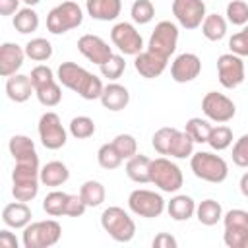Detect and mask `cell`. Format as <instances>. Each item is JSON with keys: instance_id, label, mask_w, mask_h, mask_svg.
Returning a JSON list of instances; mask_svg holds the SVG:
<instances>
[{"instance_id": "obj_30", "label": "cell", "mask_w": 248, "mask_h": 248, "mask_svg": "<svg viewBox=\"0 0 248 248\" xmlns=\"http://www.w3.org/2000/svg\"><path fill=\"white\" fill-rule=\"evenodd\" d=\"M79 196H81V200L85 202L87 207H97L105 202L107 192H105V186L99 180H85L79 188Z\"/></svg>"}, {"instance_id": "obj_43", "label": "cell", "mask_w": 248, "mask_h": 248, "mask_svg": "<svg viewBox=\"0 0 248 248\" xmlns=\"http://www.w3.org/2000/svg\"><path fill=\"white\" fill-rule=\"evenodd\" d=\"M112 145L116 147V151L122 155V159H130L138 153V141L132 134H118L112 140Z\"/></svg>"}, {"instance_id": "obj_41", "label": "cell", "mask_w": 248, "mask_h": 248, "mask_svg": "<svg viewBox=\"0 0 248 248\" xmlns=\"http://www.w3.org/2000/svg\"><path fill=\"white\" fill-rule=\"evenodd\" d=\"M227 21L232 25H246L248 23V4L244 0H231L227 4Z\"/></svg>"}, {"instance_id": "obj_22", "label": "cell", "mask_w": 248, "mask_h": 248, "mask_svg": "<svg viewBox=\"0 0 248 248\" xmlns=\"http://www.w3.org/2000/svg\"><path fill=\"white\" fill-rule=\"evenodd\" d=\"M87 16L99 21H112L122 12V0H87L85 2Z\"/></svg>"}, {"instance_id": "obj_50", "label": "cell", "mask_w": 248, "mask_h": 248, "mask_svg": "<svg viewBox=\"0 0 248 248\" xmlns=\"http://www.w3.org/2000/svg\"><path fill=\"white\" fill-rule=\"evenodd\" d=\"M21 0H0V14L2 16H16L21 8H19Z\"/></svg>"}, {"instance_id": "obj_42", "label": "cell", "mask_w": 248, "mask_h": 248, "mask_svg": "<svg viewBox=\"0 0 248 248\" xmlns=\"http://www.w3.org/2000/svg\"><path fill=\"white\" fill-rule=\"evenodd\" d=\"M99 68H101L103 78H107V79H118L124 74V70H126V62H124V56L122 54H112Z\"/></svg>"}, {"instance_id": "obj_35", "label": "cell", "mask_w": 248, "mask_h": 248, "mask_svg": "<svg viewBox=\"0 0 248 248\" xmlns=\"http://www.w3.org/2000/svg\"><path fill=\"white\" fill-rule=\"evenodd\" d=\"M122 155L116 151V147L110 143H103L97 151V163L101 169H107V170H112V169H118L122 165Z\"/></svg>"}, {"instance_id": "obj_12", "label": "cell", "mask_w": 248, "mask_h": 248, "mask_svg": "<svg viewBox=\"0 0 248 248\" xmlns=\"http://www.w3.org/2000/svg\"><path fill=\"white\" fill-rule=\"evenodd\" d=\"M217 76H219V83L225 89H234L238 87L244 78H246V70H244V62L242 56L232 54V52H225L217 58Z\"/></svg>"}, {"instance_id": "obj_10", "label": "cell", "mask_w": 248, "mask_h": 248, "mask_svg": "<svg viewBox=\"0 0 248 248\" xmlns=\"http://www.w3.org/2000/svg\"><path fill=\"white\" fill-rule=\"evenodd\" d=\"M202 110H203L207 120L217 122V124H225V122L234 118L236 105L227 95H223V93L207 91L203 95V99H202Z\"/></svg>"}, {"instance_id": "obj_21", "label": "cell", "mask_w": 248, "mask_h": 248, "mask_svg": "<svg viewBox=\"0 0 248 248\" xmlns=\"http://www.w3.org/2000/svg\"><path fill=\"white\" fill-rule=\"evenodd\" d=\"M31 93H35L33 81L25 74H14L6 79V95L14 103H25Z\"/></svg>"}, {"instance_id": "obj_29", "label": "cell", "mask_w": 248, "mask_h": 248, "mask_svg": "<svg viewBox=\"0 0 248 248\" xmlns=\"http://www.w3.org/2000/svg\"><path fill=\"white\" fill-rule=\"evenodd\" d=\"M12 23H14L16 31H17V33H21V35L33 33V31H37V27H39V14H37L31 6L21 8V10L14 16Z\"/></svg>"}, {"instance_id": "obj_38", "label": "cell", "mask_w": 248, "mask_h": 248, "mask_svg": "<svg viewBox=\"0 0 248 248\" xmlns=\"http://www.w3.org/2000/svg\"><path fill=\"white\" fill-rule=\"evenodd\" d=\"M130 16L134 23L145 25L155 17V6L151 4V0H134L130 8Z\"/></svg>"}, {"instance_id": "obj_5", "label": "cell", "mask_w": 248, "mask_h": 248, "mask_svg": "<svg viewBox=\"0 0 248 248\" xmlns=\"http://www.w3.org/2000/svg\"><path fill=\"white\" fill-rule=\"evenodd\" d=\"M81 21H83L81 8L76 2L66 0V2H60L58 6H54L48 12V16H46V29L52 35H64L70 29L79 27Z\"/></svg>"}, {"instance_id": "obj_17", "label": "cell", "mask_w": 248, "mask_h": 248, "mask_svg": "<svg viewBox=\"0 0 248 248\" xmlns=\"http://www.w3.org/2000/svg\"><path fill=\"white\" fill-rule=\"evenodd\" d=\"M167 64H169V58L167 56H163V54H159L155 50H149V48L147 50H141L140 54L134 56V68L145 79L159 78L165 72Z\"/></svg>"}, {"instance_id": "obj_45", "label": "cell", "mask_w": 248, "mask_h": 248, "mask_svg": "<svg viewBox=\"0 0 248 248\" xmlns=\"http://www.w3.org/2000/svg\"><path fill=\"white\" fill-rule=\"evenodd\" d=\"M232 163L240 169H248V134H242L232 145Z\"/></svg>"}, {"instance_id": "obj_26", "label": "cell", "mask_w": 248, "mask_h": 248, "mask_svg": "<svg viewBox=\"0 0 248 248\" xmlns=\"http://www.w3.org/2000/svg\"><path fill=\"white\" fill-rule=\"evenodd\" d=\"M223 215H225L223 207H221V203L217 200L207 198V200H203V202H200L196 205V219L205 227L217 225L219 221H223Z\"/></svg>"}, {"instance_id": "obj_8", "label": "cell", "mask_w": 248, "mask_h": 248, "mask_svg": "<svg viewBox=\"0 0 248 248\" xmlns=\"http://www.w3.org/2000/svg\"><path fill=\"white\" fill-rule=\"evenodd\" d=\"M223 242L229 248H248V211L231 209L223 215Z\"/></svg>"}, {"instance_id": "obj_48", "label": "cell", "mask_w": 248, "mask_h": 248, "mask_svg": "<svg viewBox=\"0 0 248 248\" xmlns=\"http://www.w3.org/2000/svg\"><path fill=\"white\" fill-rule=\"evenodd\" d=\"M85 209H87V205L81 200V196L79 194H70L68 203H66V215L68 217H81L85 213Z\"/></svg>"}, {"instance_id": "obj_47", "label": "cell", "mask_w": 248, "mask_h": 248, "mask_svg": "<svg viewBox=\"0 0 248 248\" xmlns=\"http://www.w3.org/2000/svg\"><path fill=\"white\" fill-rule=\"evenodd\" d=\"M229 50L238 56H248V25L229 39Z\"/></svg>"}, {"instance_id": "obj_6", "label": "cell", "mask_w": 248, "mask_h": 248, "mask_svg": "<svg viewBox=\"0 0 248 248\" xmlns=\"http://www.w3.org/2000/svg\"><path fill=\"white\" fill-rule=\"evenodd\" d=\"M151 184H155L161 192H169V194L178 192L184 184L180 167L170 159H167L165 155L151 159Z\"/></svg>"}, {"instance_id": "obj_44", "label": "cell", "mask_w": 248, "mask_h": 248, "mask_svg": "<svg viewBox=\"0 0 248 248\" xmlns=\"http://www.w3.org/2000/svg\"><path fill=\"white\" fill-rule=\"evenodd\" d=\"M39 182L41 180H37V182H23V184H14L12 186V196L17 200V202H31V200H35L37 198V194H39Z\"/></svg>"}, {"instance_id": "obj_46", "label": "cell", "mask_w": 248, "mask_h": 248, "mask_svg": "<svg viewBox=\"0 0 248 248\" xmlns=\"http://www.w3.org/2000/svg\"><path fill=\"white\" fill-rule=\"evenodd\" d=\"M29 78H31V81H33V87H35V89H39V87H43V85H46V83L56 81L54 72H52L48 66H45V64L35 66V68L31 70Z\"/></svg>"}, {"instance_id": "obj_53", "label": "cell", "mask_w": 248, "mask_h": 248, "mask_svg": "<svg viewBox=\"0 0 248 248\" xmlns=\"http://www.w3.org/2000/svg\"><path fill=\"white\" fill-rule=\"evenodd\" d=\"M21 2H23V4H27V6H31V8H33V6H37V4H39V2H41V0H21Z\"/></svg>"}, {"instance_id": "obj_1", "label": "cell", "mask_w": 248, "mask_h": 248, "mask_svg": "<svg viewBox=\"0 0 248 248\" xmlns=\"http://www.w3.org/2000/svg\"><path fill=\"white\" fill-rule=\"evenodd\" d=\"M56 79L60 85L76 91L85 101H95L103 93V81L95 74L78 66L76 62H62L56 70Z\"/></svg>"}, {"instance_id": "obj_52", "label": "cell", "mask_w": 248, "mask_h": 248, "mask_svg": "<svg viewBox=\"0 0 248 248\" xmlns=\"http://www.w3.org/2000/svg\"><path fill=\"white\" fill-rule=\"evenodd\" d=\"M238 188H240V194H242L244 198H248V172H244V174L240 176Z\"/></svg>"}, {"instance_id": "obj_16", "label": "cell", "mask_w": 248, "mask_h": 248, "mask_svg": "<svg viewBox=\"0 0 248 248\" xmlns=\"http://www.w3.org/2000/svg\"><path fill=\"white\" fill-rule=\"evenodd\" d=\"M78 50H79L89 62H93V64H97V66L105 64V62L114 54L112 48H110L99 35H91V33L81 35V37L78 39Z\"/></svg>"}, {"instance_id": "obj_40", "label": "cell", "mask_w": 248, "mask_h": 248, "mask_svg": "<svg viewBox=\"0 0 248 248\" xmlns=\"http://www.w3.org/2000/svg\"><path fill=\"white\" fill-rule=\"evenodd\" d=\"M70 134L76 140H87L95 134V122L89 116H74L70 120Z\"/></svg>"}, {"instance_id": "obj_3", "label": "cell", "mask_w": 248, "mask_h": 248, "mask_svg": "<svg viewBox=\"0 0 248 248\" xmlns=\"http://www.w3.org/2000/svg\"><path fill=\"white\" fill-rule=\"evenodd\" d=\"M101 227L116 242H130L136 234V223L128 211L118 205H110L101 213Z\"/></svg>"}, {"instance_id": "obj_4", "label": "cell", "mask_w": 248, "mask_h": 248, "mask_svg": "<svg viewBox=\"0 0 248 248\" xmlns=\"http://www.w3.org/2000/svg\"><path fill=\"white\" fill-rule=\"evenodd\" d=\"M62 236V227L54 219L29 223L21 232V242L25 248H50Z\"/></svg>"}, {"instance_id": "obj_33", "label": "cell", "mask_w": 248, "mask_h": 248, "mask_svg": "<svg viewBox=\"0 0 248 248\" xmlns=\"http://www.w3.org/2000/svg\"><path fill=\"white\" fill-rule=\"evenodd\" d=\"M211 128H213V126L209 124V120L194 116V118H190V120L186 122L184 132L194 140V143H207V138H209Z\"/></svg>"}, {"instance_id": "obj_49", "label": "cell", "mask_w": 248, "mask_h": 248, "mask_svg": "<svg viewBox=\"0 0 248 248\" xmlns=\"http://www.w3.org/2000/svg\"><path fill=\"white\" fill-rule=\"evenodd\" d=\"M153 248H176L178 246V242H176V238L172 236V234H169V232H159L155 238H153Z\"/></svg>"}, {"instance_id": "obj_18", "label": "cell", "mask_w": 248, "mask_h": 248, "mask_svg": "<svg viewBox=\"0 0 248 248\" xmlns=\"http://www.w3.org/2000/svg\"><path fill=\"white\" fill-rule=\"evenodd\" d=\"M25 48H21L16 43H2L0 45V76L10 78L17 74V70L23 66L25 60Z\"/></svg>"}, {"instance_id": "obj_14", "label": "cell", "mask_w": 248, "mask_h": 248, "mask_svg": "<svg viewBox=\"0 0 248 248\" xmlns=\"http://www.w3.org/2000/svg\"><path fill=\"white\" fill-rule=\"evenodd\" d=\"M172 16L184 29H198L205 19L203 0H172Z\"/></svg>"}, {"instance_id": "obj_31", "label": "cell", "mask_w": 248, "mask_h": 248, "mask_svg": "<svg viewBox=\"0 0 248 248\" xmlns=\"http://www.w3.org/2000/svg\"><path fill=\"white\" fill-rule=\"evenodd\" d=\"M68 198L70 194L66 192H60V190H52L45 196L43 200V209L46 215L50 217H60V215H66V203H68Z\"/></svg>"}, {"instance_id": "obj_27", "label": "cell", "mask_w": 248, "mask_h": 248, "mask_svg": "<svg viewBox=\"0 0 248 248\" xmlns=\"http://www.w3.org/2000/svg\"><path fill=\"white\" fill-rule=\"evenodd\" d=\"M202 35L213 43L221 41L227 35V19L219 14H207L202 21Z\"/></svg>"}, {"instance_id": "obj_24", "label": "cell", "mask_w": 248, "mask_h": 248, "mask_svg": "<svg viewBox=\"0 0 248 248\" xmlns=\"http://www.w3.org/2000/svg\"><path fill=\"white\" fill-rule=\"evenodd\" d=\"M39 178H41V184L56 188V186H62V184L68 182L70 170H68V167L62 161H48L46 165L41 167Z\"/></svg>"}, {"instance_id": "obj_51", "label": "cell", "mask_w": 248, "mask_h": 248, "mask_svg": "<svg viewBox=\"0 0 248 248\" xmlns=\"http://www.w3.org/2000/svg\"><path fill=\"white\" fill-rule=\"evenodd\" d=\"M0 246L2 248H17L19 242H17V238H16L14 232H10L8 229H2L0 231Z\"/></svg>"}, {"instance_id": "obj_32", "label": "cell", "mask_w": 248, "mask_h": 248, "mask_svg": "<svg viewBox=\"0 0 248 248\" xmlns=\"http://www.w3.org/2000/svg\"><path fill=\"white\" fill-rule=\"evenodd\" d=\"M23 48H25L27 58H31L35 62H45L52 56V45H50V41H46L43 37H35L31 41H27V45Z\"/></svg>"}, {"instance_id": "obj_11", "label": "cell", "mask_w": 248, "mask_h": 248, "mask_svg": "<svg viewBox=\"0 0 248 248\" xmlns=\"http://www.w3.org/2000/svg\"><path fill=\"white\" fill-rule=\"evenodd\" d=\"M110 41L124 56H136L143 50V39L140 31L128 21H120L110 29Z\"/></svg>"}, {"instance_id": "obj_37", "label": "cell", "mask_w": 248, "mask_h": 248, "mask_svg": "<svg viewBox=\"0 0 248 248\" xmlns=\"http://www.w3.org/2000/svg\"><path fill=\"white\" fill-rule=\"evenodd\" d=\"M176 128H170V126H165V128H159L155 134H153V138H151V145H153V149L159 153V155H169V149H170V143H172V140H174V136H176Z\"/></svg>"}, {"instance_id": "obj_39", "label": "cell", "mask_w": 248, "mask_h": 248, "mask_svg": "<svg viewBox=\"0 0 248 248\" xmlns=\"http://www.w3.org/2000/svg\"><path fill=\"white\" fill-rule=\"evenodd\" d=\"M35 95L43 107H56L62 101V89H60L58 81H52V83H46V85L35 89Z\"/></svg>"}, {"instance_id": "obj_23", "label": "cell", "mask_w": 248, "mask_h": 248, "mask_svg": "<svg viewBox=\"0 0 248 248\" xmlns=\"http://www.w3.org/2000/svg\"><path fill=\"white\" fill-rule=\"evenodd\" d=\"M126 174L132 182L138 184L151 182V159L143 153H136L134 157L126 159Z\"/></svg>"}, {"instance_id": "obj_36", "label": "cell", "mask_w": 248, "mask_h": 248, "mask_svg": "<svg viewBox=\"0 0 248 248\" xmlns=\"http://www.w3.org/2000/svg\"><path fill=\"white\" fill-rule=\"evenodd\" d=\"M207 143L211 149L215 151H223L227 149L231 143H232V130L225 124L221 126H213L211 132H209V138H207Z\"/></svg>"}, {"instance_id": "obj_15", "label": "cell", "mask_w": 248, "mask_h": 248, "mask_svg": "<svg viewBox=\"0 0 248 248\" xmlns=\"http://www.w3.org/2000/svg\"><path fill=\"white\" fill-rule=\"evenodd\" d=\"M200 72H202V60L194 52H182L170 64V78L176 83L194 81L200 76Z\"/></svg>"}, {"instance_id": "obj_34", "label": "cell", "mask_w": 248, "mask_h": 248, "mask_svg": "<svg viewBox=\"0 0 248 248\" xmlns=\"http://www.w3.org/2000/svg\"><path fill=\"white\" fill-rule=\"evenodd\" d=\"M192 153H194V140L186 132L178 130L172 143H170L169 155L174 159H186V157H192Z\"/></svg>"}, {"instance_id": "obj_28", "label": "cell", "mask_w": 248, "mask_h": 248, "mask_svg": "<svg viewBox=\"0 0 248 248\" xmlns=\"http://www.w3.org/2000/svg\"><path fill=\"white\" fill-rule=\"evenodd\" d=\"M8 149L12 153V157L16 161L19 159H29V157H39L37 155V149H35V141L23 134H16L10 138V143H8Z\"/></svg>"}, {"instance_id": "obj_13", "label": "cell", "mask_w": 248, "mask_h": 248, "mask_svg": "<svg viewBox=\"0 0 248 248\" xmlns=\"http://www.w3.org/2000/svg\"><path fill=\"white\" fill-rule=\"evenodd\" d=\"M176 45H178V27H176V23H172L169 19H163L155 25V29L149 37L147 48L169 58L176 50Z\"/></svg>"}, {"instance_id": "obj_7", "label": "cell", "mask_w": 248, "mask_h": 248, "mask_svg": "<svg viewBox=\"0 0 248 248\" xmlns=\"http://www.w3.org/2000/svg\"><path fill=\"white\" fill-rule=\"evenodd\" d=\"M128 207L134 215L138 217H143V219H155L159 217L167 203L163 200L161 194L153 192V190H147V188H138V190H132L130 196H128Z\"/></svg>"}, {"instance_id": "obj_19", "label": "cell", "mask_w": 248, "mask_h": 248, "mask_svg": "<svg viewBox=\"0 0 248 248\" xmlns=\"http://www.w3.org/2000/svg\"><path fill=\"white\" fill-rule=\"evenodd\" d=\"M99 101H101V105L107 110L118 112V110H122V108L128 107V103H130V91L124 85L112 81V83H107L103 87V93H101Z\"/></svg>"}, {"instance_id": "obj_20", "label": "cell", "mask_w": 248, "mask_h": 248, "mask_svg": "<svg viewBox=\"0 0 248 248\" xmlns=\"http://www.w3.org/2000/svg\"><path fill=\"white\" fill-rule=\"evenodd\" d=\"M31 207L25 202H12L2 209V221L10 229H25L31 223Z\"/></svg>"}, {"instance_id": "obj_2", "label": "cell", "mask_w": 248, "mask_h": 248, "mask_svg": "<svg viewBox=\"0 0 248 248\" xmlns=\"http://www.w3.org/2000/svg\"><path fill=\"white\" fill-rule=\"evenodd\" d=\"M190 169L200 180H205V182H211V184H219V182L227 180V176H229L227 161L221 155H215V153H209V151L192 153Z\"/></svg>"}, {"instance_id": "obj_25", "label": "cell", "mask_w": 248, "mask_h": 248, "mask_svg": "<svg viewBox=\"0 0 248 248\" xmlns=\"http://www.w3.org/2000/svg\"><path fill=\"white\" fill-rule=\"evenodd\" d=\"M196 202L192 196L186 194H176L174 198H170V202L167 203V211L174 221H188L196 215Z\"/></svg>"}, {"instance_id": "obj_9", "label": "cell", "mask_w": 248, "mask_h": 248, "mask_svg": "<svg viewBox=\"0 0 248 248\" xmlns=\"http://www.w3.org/2000/svg\"><path fill=\"white\" fill-rule=\"evenodd\" d=\"M37 132H39V140H41L43 147H46V149L56 151V149L66 145L68 132L62 126L60 116L56 112H52V110L41 114L39 124H37Z\"/></svg>"}]
</instances>
